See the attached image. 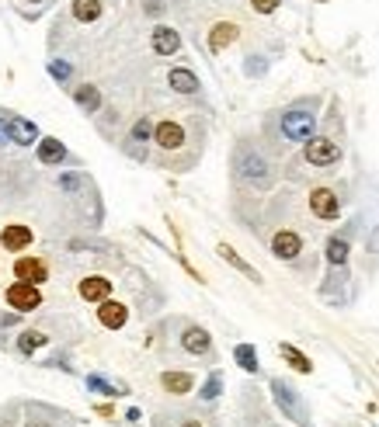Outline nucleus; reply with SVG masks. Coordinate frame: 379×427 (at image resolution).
I'll use <instances>...</instances> for the list:
<instances>
[{
  "instance_id": "29",
  "label": "nucleus",
  "mask_w": 379,
  "mask_h": 427,
  "mask_svg": "<svg viewBox=\"0 0 379 427\" xmlns=\"http://www.w3.org/2000/svg\"><path fill=\"white\" fill-rule=\"evenodd\" d=\"M219 389H223V375L213 372L209 379H206V386H202V400H216Z\"/></svg>"
},
{
  "instance_id": "35",
  "label": "nucleus",
  "mask_w": 379,
  "mask_h": 427,
  "mask_svg": "<svg viewBox=\"0 0 379 427\" xmlns=\"http://www.w3.org/2000/svg\"><path fill=\"white\" fill-rule=\"evenodd\" d=\"M181 427H202V424H198V421H185V424H181Z\"/></svg>"
},
{
  "instance_id": "25",
  "label": "nucleus",
  "mask_w": 379,
  "mask_h": 427,
  "mask_svg": "<svg viewBox=\"0 0 379 427\" xmlns=\"http://www.w3.org/2000/svg\"><path fill=\"white\" fill-rule=\"evenodd\" d=\"M101 14V0H74V18L77 21H94Z\"/></svg>"
},
{
  "instance_id": "26",
  "label": "nucleus",
  "mask_w": 379,
  "mask_h": 427,
  "mask_svg": "<svg viewBox=\"0 0 379 427\" xmlns=\"http://www.w3.org/2000/svg\"><path fill=\"white\" fill-rule=\"evenodd\" d=\"M153 129H157V125H150V118H146V115H143V118H136L133 129H129V143H136V146H139V143H150Z\"/></svg>"
},
{
  "instance_id": "2",
  "label": "nucleus",
  "mask_w": 379,
  "mask_h": 427,
  "mask_svg": "<svg viewBox=\"0 0 379 427\" xmlns=\"http://www.w3.org/2000/svg\"><path fill=\"white\" fill-rule=\"evenodd\" d=\"M237 178L244 181L247 187H254V191H268L275 185V170H271V163L258 153V150H251V146H241V153H237Z\"/></svg>"
},
{
  "instance_id": "19",
  "label": "nucleus",
  "mask_w": 379,
  "mask_h": 427,
  "mask_svg": "<svg viewBox=\"0 0 379 427\" xmlns=\"http://www.w3.org/2000/svg\"><path fill=\"white\" fill-rule=\"evenodd\" d=\"M327 264L330 267L348 264V240H345V237H330V240H327Z\"/></svg>"
},
{
  "instance_id": "34",
  "label": "nucleus",
  "mask_w": 379,
  "mask_h": 427,
  "mask_svg": "<svg viewBox=\"0 0 379 427\" xmlns=\"http://www.w3.org/2000/svg\"><path fill=\"white\" fill-rule=\"evenodd\" d=\"M28 427H49V424H42V421H28Z\"/></svg>"
},
{
  "instance_id": "3",
  "label": "nucleus",
  "mask_w": 379,
  "mask_h": 427,
  "mask_svg": "<svg viewBox=\"0 0 379 427\" xmlns=\"http://www.w3.org/2000/svg\"><path fill=\"white\" fill-rule=\"evenodd\" d=\"M271 396H275L278 410H282L285 417H293V421H296V424H303V427L310 424V410H306L303 396H299L289 382H282V379H271Z\"/></svg>"
},
{
  "instance_id": "15",
  "label": "nucleus",
  "mask_w": 379,
  "mask_h": 427,
  "mask_svg": "<svg viewBox=\"0 0 379 427\" xmlns=\"http://www.w3.org/2000/svg\"><path fill=\"white\" fill-rule=\"evenodd\" d=\"M167 83H171L178 94H195V91H198V77H195L191 70H185V66H174V70L167 73Z\"/></svg>"
},
{
  "instance_id": "16",
  "label": "nucleus",
  "mask_w": 379,
  "mask_h": 427,
  "mask_svg": "<svg viewBox=\"0 0 379 427\" xmlns=\"http://www.w3.org/2000/svg\"><path fill=\"white\" fill-rule=\"evenodd\" d=\"M14 274H18L21 282L39 285V282H46V264H42V261H35V257H21V261L14 264Z\"/></svg>"
},
{
  "instance_id": "9",
  "label": "nucleus",
  "mask_w": 379,
  "mask_h": 427,
  "mask_svg": "<svg viewBox=\"0 0 379 427\" xmlns=\"http://www.w3.org/2000/svg\"><path fill=\"white\" fill-rule=\"evenodd\" d=\"M181 347H185L188 354H209V351H213V334H209L206 326H188V330L181 334Z\"/></svg>"
},
{
  "instance_id": "14",
  "label": "nucleus",
  "mask_w": 379,
  "mask_h": 427,
  "mask_svg": "<svg viewBox=\"0 0 379 427\" xmlns=\"http://www.w3.org/2000/svg\"><path fill=\"white\" fill-rule=\"evenodd\" d=\"M0 243H4V250H25L28 243H31V230L21 226V222H11V226H4Z\"/></svg>"
},
{
  "instance_id": "33",
  "label": "nucleus",
  "mask_w": 379,
  "mask_h": 427,
  "mask_svg": "<svg viewBox=\"0 0 379 427\" xmlns=\"http://www.w3.org/2000/svg\"><path fill=\"white\" fill-rule=\"evenodd\" d=\"M4 143H11V133H7V118L0 122V146H4Z\"/></svg>"
},
{
  "instance_id": "10",
  "label": "nucleus",
  "mask_w": 379,
  "mask_h": 427,
  "mask_svg": "<svg viewBox=\"0 0 379 427\" xmlns=\"http://www.w3.org/2000/svg\"><path fill=\"white\" fill-rule=\"evenodd\" d=\"M7 133H11V143H18V146H31L39 139V129L21 115H7Z\"/></svg>"
},
{
  "instance_id": "24",
  "label": "nucleus",
  "mask_w": 379,
  "mask_h": 427,
  "mask_svg": "<svg viewBox=\"0 0 379 427\" xmlns=\"http://www.w3.org/2000/svg\"><path fill=\"white\" fill-rule=\"evenodd\" d=\"M87 389H94V393H101V396H122V393H126L122 386L108 382L105 375H87Z\"/></svg>"
},
{
  "instance_id": "21",
  "label": "nucleus",
  "mask_w": 379,
  "mask_h": 427,
  "mask_svg": "<svg viewBox=\"0 0 379 427\" xmlns=\"http://www.w3.org/2000/svg\"><path fill=\"white\" fill-rule=\"evenodd\" d=\"M161 382H163V389H167V393H178V396H181V393H188L191 386H195V379H191L188 372H163Z\"/></svg>"
},
{
  "instance_id": "28",
  "label": "nucleus",
  "mask_w": 379,
  "mask_h": 427,
  "mask_svg": "<svg viewBox=\"0 0 379 427\" xmlns=\"http://www.w3.org/2000/svg\"><path fill=\"white\" fill-rule=\"evenodd\" d=\"M233 35H237L233 25H216V31H213V53H219L226 42H233Z\"/></svg>"
},
{
  "instance_id": "22",
  "label": "nucleus",
  "mask_w": 379,
  "mask_h": 427,
  "mask_svg": "<svg viewBox=\"0 0 379 427\" xmlns=\"http://www.w3.org/2000/svg\"><path fill=\"white\" fill-rule=\"evenodd\" d=\"M233 361H237L244 372H258V351H254V344H237L233 347Z\"/></svg>"
},
{
  "instance_id": "27",
  "label": "nucleus",
  "mask_w": 379,
  "mask_h": 427,
  "mask_svg": "<svg viewBox=\"0 0 379 427\" xmlns=\"http://www.w3.org/2000/svg\"><path fill=\"white\" fill-rule=\"evenodd\" d=\"M46 344V334H39V330H25L21 337H18V351L21 354H31L35 347H42Z\"/></svg>"
},
{
  "instance_id": "31",
  "label": "nucleus",
  "mask_w": 379,
  "mask_h": 427,
  "mask_svg": "<svg viewBox=\"0 0 379 427\" xmlns=\"http://www.w3.org/2000/svg\"><path fill=\"white\" fill-rule=\"evenodd\" d=\"M81 185H84L81 174H63V178H59V187H63V191H77Z\"/></svg>"
},
{
  "instance_id": "4",
  "label": "nucleus",
  "mask_w": 379,
  "mask_h": 427,
  "mask_svg": "<svg viewBox=\"0 0 379 427\" xmlns=\"http://www.w3.org/2000/svg\"><path fill=\"white\" fill-rule=\"evenodd\" d=\"M306 163L310 167H334V163L341 160V146L334 143V139H324V135H317V139H310L306 143Z\"/></svg>"
},
{
  "instance_id": "11",
  "label": "nucleus",
  "mask_w": 379,
  "mask_h": 427,
  "mask_svg": "<svg viewBox=\"0 0 379 427\" xmlns=\"http://www.w3.org/2000/svg\"><path fill=\"white\" fill-rule=\"evenodd\" d=\"M98 320H101V326H108V330H122V326H126V320H129V309H126L122 302H111V299H105V302L98 306Z\"/></svg>"
},
{
  "instance_id": "30",
  "label": "nucleus",
  "mask_w": 379,
  "mask_h": 427,
  "mask_svg": "<svg viewBox=\"0 0 379 427\" xmlns=\"http://www.w3.org/2000/svg\"><path fill=\"white\" fill-rule=\"evenodd\" d=\"M70 73H74V70H70V63H63V59H53V63H49V77H53V81L66 83V81H70Z\"/></svg>"
},
{
  "instance_id": "7",
  "label": "nucleus",
  "mask_w": 379,
  "mask_h": 427,
  "mask_svg": "<svg viewBox=\"0 0 379 427\" xmlns=\"http://www.w3.org/2000/svg\"><path fill=\"white\" fill-rule=\"evenodd\" d=\"M299 250H303V240H299V233H293V230H278V233L271 237V254H275L278 261H296Z\"/></svg>"
},
{
  "instance_id": "5",
  "label": "nucleus",
  "mask_w": 379,
  "mask_h": 427,
  "mask_svg": "<svg viewBox=\"0 0 379 427\" xmlns=\"http://www.w3.org/2000/svg\"><path fill=\"white\" fill-rule=\"evenodd\" d=\"M7 306H14L18 313H31V309L42 306V295H39V289L31 282H14L7 289Z\"/></svg>"
},
{
  "instance_id": "32",
  "label": "nucleus",
  "mask_w": 379,
  "mask_h": 427,
  "mask_svg": "<svg viewBox=\"0 0 379 427\" xmlns=\"http://www.w3.org/2000/svg\"><path fill=\"white\" fill-rule=\"evenodd\" d=\"M251 4H254V11H258V14H271L282 0H251Z\"/></svg>"
},
{
  "instance_id": "8",
  "label": "nucleus",
  "mask_w": 379,
  "mask_h": 427,
  "mask_svg": "<svg viewBox=\"0 0 379 427\" xmlns=\"http://www.w3.org/2000/svg\"><path fill=\"white\" fill-rule=\"evenodd\" d=\"M150 46H153L157 56H178V49H181V35H178L171 25H157L153 35H150Z\"/></svg>"
},
{
  "instance_id": "17",
  "label": "nucleus",
  "mask_w": 379,
  "mask_h": 427,
  "mask_svg": "<svg viewBox=\"0 0 379 427\" xmlns=\"http://www.w3.org/2000/svg\"><path fill=\"white\" fill-rule=\"evenodd\" d=\"M219 257H223L226 264H233V267H237V271H241V274H247L251 282H261V274H258L254 267L247 264V261H244V257H241V254H237V250H233V247H226V243H219Z\"/></svg>"
},
{
  "instance_id": "1",
  "label": "nucleus",
  "mask_w": 379,
  "mask_h": 427,
  "mask_svg": "<svg viewBox=\"0 0 379 427\" xmlns=\"http://www.w3.org/2000/svg\"><path fill=\"white\" fill-rule=\"evenodd\" d=\"M313 129H317V101H296L278 118V133L289 143H310Z\"/></svg>"
},
{
  "instance_id": "20",
  "label": "nucleus",
  "mask_w": 379,
  "mask_h": 427,
  "mask_svg": "<svg viewBox=\"0 0 379 427\" xmlns=\"http://www.w3.org/2000/svg\"><path fill=\"white\" fill-rule=\"evenodd\" d=\"M74 101H77V105H81L87 115H94V111L101 108V94H98V87H94V83H84V87H77Z\"/></svg>"
},
{
  "instance_id": "18",
  "label": "nucleus",
  "mask_w": 379,
  "mask_h": 427,
  "mask_svg": "<svg viewBox=\"0 0 379 427\" xmlns=\"http://www.w3.org/2000/svg\"><path fill=\"white\" fill-rule=\"evenodd\" d=\"M66 160V150H63V143L59 139H39V163H63Z\"/></svg>"
},
{
  "instance_id": "23",
  "label": "nucleus",
  "mask_w": 379,
  "mask_h": 427,
  "mask_svg": "<svg viewBox=\"0 0 379 427\" xmlns=\"http://www.w3.org/2000/svg\"><path fill=\"white\" fill-rule=\"evenodd\" d=\"M282 358H285V361H289V365H293L296 372H303V375H310V372H313V365H310V358H306L303 351H296V347H293V344H282Z\"/></svg>"
},
{
  "instance_id": "6",
  "label": "nucleus",
  "mask_w": 379,
  "mask_h": 427,
  "mask_svg": "<svg viewBox=\"0 0 379 427\" xmlns=\"http://www.w3.org/2000/svg\"><path fill=\"white\" fill-rule=\"evenodd\" d=\"M310 209H313L317 219L330 222V219H338V212H341V202H338V195H334L330 187H317V191L310 195Z\"/></svg>"
},
{
  "instance_id": "13",
  "label": "nucleus",
  "mask_w": 379,
  "mask_h": 427,
  "mask_svg": "<svg viewBox=\"0 0 379 427\" xmlns=\"http://www.w3.org/2000/svg\"><path fill=\"white\" fill-rule=\"evenodd\" d=\"M108 295H111V282L101 278V274H91V278L81 282V299H87V302H105Z\"/></svg>"
},
{
  "instance_id": "12",
  "label": "nucleus",
  "mask_w": 379,
  "mask_h": 427,
  "mask_svg": "<svg viewBox=\"0 0 379 427\" xmlns=\"http://www.w3.org/2000/svg\"><path fill=\"white\" fill-rule=\"evenodd\" d=\"M153 139H157L161 150H178V146L185 143V129H181L178 122H161V125L153 129Z\"/></svg>"
}]
</instances>
